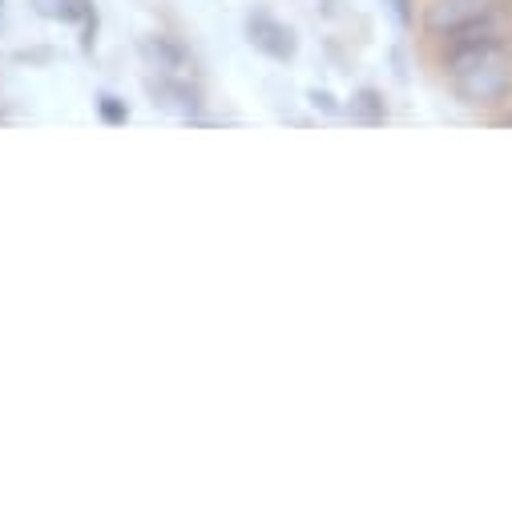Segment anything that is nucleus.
Here are the masks:
<instances>
[{
    "label": "nucleus",
    "instance_id": "obj_1",
    "mask_svg": "<svg viewBox=\"0 0 512 512\" xmlns=\"http://www.w3.org/2000/svg\"><path fill=\"white\" fill-rule=\"evenodd\" d=\"M444 73L452 93L472 109H492L512 93V37L484 29L444 41Z\"/></svg>",
    "mask_w": 512,
    "mask_h": 512
},
{
    "label": "nucleus",
    "instance_id": "obj_2",
    "mask_svg": "<svg viewBox=\"0 0 512 512\" xmlns=\"http://www.w3.org/2000/svg\"><path fill=\"white\" fill-rule=\"evenodd\" d=\"M508 21H512V0H432L424 13V29L436 41H452L484 29H508Z\"/></svg>",
    "mask_w": 512,
    "mask_h": 512
},
{
    "label": "nucleus",
    "instance_id": "obj_3",
    "mask_svg": "<svg viewBox=\"0 0 512 512\" xmlns=\"http://www.w3.org/2000/svg\"><path fill=\"white\" fill-rule=\"evenodd\" d=\"M246 41H250L254 53H263V57H271V61H291V57L299 53L295 29H291L287 21H279V17H267V13H259V17L246 21Z\"/></svg>",
    "mask_w": 512,
    "mask_h": 512
},
{
    "label": "nucleus",
    "instance_id": "obj_4",
    "mask_svg": "<svg viewBox=\"0 0 512 512\" xmlns=\"http://www.w3.org/2000/svg\"><path fill=\"white\" fill-rule=\"evenodd\" d=\"M150 97H154V105H162L170 113H182V117H194L202 109V93L190 85V77L158 73V81H150Z\"/></svg>",
    "mask_w": 512,
    "mask_h": 512
},
{
    "label": "nucleus",
    "instance_id": "obj_5",
    "mask_svg": "<svg viewBox=\"0 0 512 512\" xmlns=\"http://www.w3.org/2000/svg\"><path fill=\"white\" fill-rule=\"evenodd\" d=\"M142 57L154 73H166V77H190V53L170 41V37H146L142 41Z\"/></svg>",
    "mask_w": 512,
    "mask_h": 512
},
{
    "label": "nucleus",
    "instance_id": "obj_6",
    "mask_svg": "<svg viewBox=\"0 0 512 512\" xmlns=\"http://www.w3.org/2000/svg\"><path fill=\"white\" fill-rule=\"evenodd\" d=\"M37 13L53 17L61 25H85L93 29V5L89 0H37Z\"/></svg>",
    "mask_w": 512,
    "mask_h": 512
},
{
    "label": "nucleus",
    "instance_id": "obj_7",
    "mask_svg": "<svg viewBox=\"0 0 512 512\" xmlns=\"http://www.w3.org/2000/svg\"><path fill=\"white\" fill-rule=\"evenodd\" d=\"M347 113H351L355 121H363V125H379L383 117H388V105H383V93H379V89H359V93L351 97Z\"/></svg>",
    "mask_w": 512,
    "mask_h": 512
},
{
    "label": "nucleus",
    "instance_id": "obj_8",
    "mask_svg": "<svg viewBox=\"0 0 512 512\" xmlns=\"http://www.w3.org/2000/svg\"><path fill=\"white\" fill-rule=\"evenodd\" d=\"M97 109H101V117H105L109 125H125V121H130V109H125V101H117V97H109V93L97 97Z\"/></svg>",
    "mask_w": 512,
    "mask_h": 512
},
{
    "label": "nucleus",
    "instance_id": "obj_9",
    "mask_svg": "<svg viewBox=\"0 0 512 512\" xmlns=\"http://www.w3.org/2000/svg\"><path fill=\"white\" fill-rule=\"evenodd\" d=\"M383 5H388V9L396 13V21H400V25H408V21H412V0H383Z\"/></svg>",
    "mask_w": 512,
    "mask_h": 512
}]
</instances>
